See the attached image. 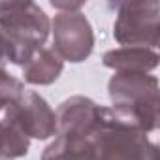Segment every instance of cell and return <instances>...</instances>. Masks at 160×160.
I'll use <instances>...</instances> for the list:
<instances>
[{
    "mask_svg": "<svg viewBox=\"0 0 160 160\" xmlns=\"http://www.w3.org/2000/svg\"><path fill=\"white\" fill-rule=\"evenodd\" d=\"M51 6L58 12H79L85 4L83 2H51Z\"/></svg>",
    "mask_w": 160,
    "mask_h": 160,
    "instance_id": "4fadbf2b",
    "label": "cell"
},
{
    "mask_svg": "<svg viewBox=\"0 0 160 160\" xmlns=\"http://www.w3.org/2000/svg\"><path fill=\"white\" fill-rule=\"evenodd\" d=\"M6 53H4V45H2V42H0V72L2 70H6Z\"/></svg>",
    "mask_w": 160,
    "mask_h": 160,
    "instance_id": "5bb4252c",
    "label": "cell"
},
{
    "mask_svg": "<svg viewBox=\"0 0 160 160\" xmlns=\"http://www.w3.org/2000/svg\"><path fill=\"white\" fill-rule=\"evenodd\" d=\"M4 121L19 128L28 139H49L57 134V115L47 100L34 92L23 91L15 102L6 108Z\"/></svg>",
    "mask_w": 160,
    "mask_h": 160,
    "instance_id": "8992f818",
    "label": "cell"
},
{
    "mask_svg": "<svg viewBox=\"0 0 160 160\" xmlns=\"http://www.w3.org/2000/svg\"><path fill=\"white\" fill-rule=\"evenodd\" d=\"M106 106L96 104L89 96H70L55 111L57 115V132H77L92 136L96 130Z\"/></svg>",
    "mask_w": 160,
    "mask_h": 160,
    "instance_id": "52a82bcc",
    "label": "cell"
},
{
    "mask_svg": "<svg viewBox=\"0 0 160 160\" xmlns=\"http://www.w3.org/2000/svg\"><path fill=\"white\" fill-rule=\"evenodd\" d=\"M53 51L64 62L79 64L94 49V30L87 15L79 12H58L51 21Z\"/></svg>",
    "mask_w": 160,
    "mask_h": 160,
    "instance_id": "5b68a950",
    "label": "cell"
},
{
    "mask_svg": "<svg viewBox=\"0 0 160 160\" xmlns=\"http://www.w3.org/2000/svg\"><path fill=\"white\" fill-rule=\"evenodd\" d=\"M30 147V139L8 121H0V158L15 160L27 156Z\"/></svg>",
    "mask_w": 160,
    "mask_h": 160,
    "instance_id": "8fae6325",
    "label": "cell"
},
{
    "mask_svg": "<svg viewBox=\"0 0 160 160\" xmlns=\"http://www.w3.org/2000/svg\"><path fill=\"white\" fill-rule=\"evenodd\" d=\"M49 32L51 19L36 2H0V42L8 62L23 68L42 47H45Z\"/></svg>",
    "mask_w": 160,
    "mask_h": 160,
    "instance_id": "6da1fadb",
    "label": "cell"
},
{
    "mask_svg": "<svg viewBox=\"0 0 160 160\" xmlns=\"http://www.w3.org/2000/svg\"><path fill=\"white\" fill-rule=\"evenodd\" d=\"M158 53L147 47H117L102 57V64L113 72H139L149 73L158 66Z\"/></svg>",
    "mask_w": 160,
    "mask_h": 160,
    "instance_id": "ba28073f",
    "label": "cell"
},
{
    "mask_svg": "<svg viewBox=\"0 0 160 160\" xmlns=\"http://www.w3.org/2000/svg\"><path fill=\"white\" fill-rule=\"evenodd\" d=\"M64 70V62L51 47H42L25 66L23 79L30 85H51L60 77Z\"/></svg>",
    "mask_w": 160,
    "mask_h": 160,
    "instance_id": "30bf717a",
    "label": "cell"
},
{
    "mask_svg": "<svg viewBox=\"0 0 160 160\" xmlns=\"http://www.w3.org/2000/svg\"><path fill=\"white\" fill-rule=\"evenodd\" d=\"M40 160H94L91 136L77 132H57L43 149Z\"/></svg>",
    "mask_w": 160,
    "mask_h": 160,
    "instance_id": "9c48e42d",
    "label": "cell"
},
{
    "mask_svg": "<svg viewBox=\"0 0 160 160\" xmlns=\"http://www.w3.org/2000/svg\"><path fill=\"white\" fill-rule=\"evenodd\" d=\"M91 143L94 160H156L158 151L147 132L122 121L111 108H106Z\"/></svg>",
    "mask_w": 160,
    "mask_h": 160,
    "instance_id": "3957f363",
    "label": "cell"
},
{
    "mask_svg": "<svg viewBox=\"0 0 160 160\" xmlns=\"http://www.w3.org/2000/svg\"><path fill=\"white\" fill-rule=\"evenodd\" d=\"M0 160H4V158H0Z\"/></svg>",
    "mask_w": 160,
    "mask_h": 160,
    "instance_id": "9a60e30c",
    "label": "cell"
},
{
    "mask_svg": "<svg viewBox=\"0 0 160 160\" xmlns=\"http://www.w3.org/2000/svg\"><path fill=\"white\" fill-rule=\"evenodd\" d=\"M111 109L122 121L154 132L158 128V77L139 72H115L108 81Z\"/></svg>",
    "mask_w": 160,
    "mask_h": 160,
    "instance_id": "7a4b0ae2",
    "label": "cell"
},
{
    "mask_svg": "<svg viewBox=\"0 0 160 160\" xmlns=\"http://www.w3.org/2000/svg\"><path fill=\"white\" fill-rule=\"evenodd\" d=\"M160 4L149 2H119L117 19L113 23V38L122 47L154 49L160 43Z\"/></svg>",
    "mask_w": 160,
    "mask_h": 160,
    "instance_id": "277c9868",
    "label": "cell"
},
{
    "mask_svg": "<svg viewBox=\"0 0 160 160\" xmlns=\"http://www.w3.org/2000/svg\"><path fill=\"white\" fill-rule=\"evenodd\" d=\"M23 91H25L23 81H19L6 70L0 72V109H6L12 102H15Z\"/></svg>",
    "mask_w": 160,
    "mask_h": 160,
    "instance_id": "7c38bea8",
    "label": "cell"
}]
</instances>
